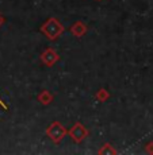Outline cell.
Here are the masks:
<instances>
[{
    "label": "cell",
    "mask_w": 153,
    "mask_h": 155,
    "mask_svg": "<svg viewBox=\"0 0 153 155\" xmlns=\"http://www.w3.org/2000/svg\"><path fill=\"white\" fill-rule=\"evenodd\" d=\"M0 105H2V107H3V108H4V109H8V107L5 105L4 103H3V100H2V99H0Z\"/></svg>",
    "instance_id": "cell-10"
},
{
    "label": "cell",
    "mask_w": 153,
    "mask_h": 155,
    "mask_svg": "<svg viewBox=\"0 0 153 155\" xmlns=\"http://www.w3.org/2000/svg\"><path fill=\"white\" fill-rule=\"evenodd\" d=\"M88 134H89L88 130H87L80 121H77V123L68 131V135L71 136L72 140H73L75 143H82L84 139L88 136Z\"/></svg>",
    "instance_id": "cell-3"
},
{
    "label": "cell",
    "mask_w": 153,
    "mask_h": 155,
    "mask_svg": "<svg viewBox=\"0 0 153 155\" xmlns=\"http://www.w3.org/2000/svg\"><path fill=\"white\" fill-rule=\"evenodd\" d=\"M4 22H5L4 16H3V15H0V27H2V26H3V25H4Z\"/></svg>",
    "instance_id": "cell-9"
},
{
    "label": "cell",
    "mask_w": 153,
    "mask_h": 155,
    "mask_svg": "<svg viewBox=\"0 0 153 155\" xmlns=\"http://www.w3.org/2000/svg\"><path fill=\"white\" fill-rule=\"evenodd\" d=\"M46 135L50 138L53 143H60L67 136V130L64 128L60 121H53L49 127L46 128Z\"/></svg>",
    "instance_id": "cell-2"
},
{
    "label": "cell",
    "mask_w": 153,
    "mask_h": 155,
    "mask_svg": "<svg viewBox=\"0 0 153 155\" xmlns=\"http://www.w3.org/2000/svg\"><path fill=\"white\" fill-rule=\"evenodd\" d=\"M99 154H102V155H103V154H116V151L113 148L111 144H109V143H107V144H103V147L99 150Z\"/></svg>",
    "instance_id": "cell-8"
},
{
    "label": "cell",
    "mask_w": 153,
    "mask_h": 155,
    "mask_svg": "<svg viewBox=\"0 0 153 155\" xmlns=\"http://www.w3.org/2000/svg\"><path fill=\"white\" fill-rule=\"evenodd\" d=\"M41 59L46 66H53V65L60 59V55L57 54V51L53 49V47H47V49L41 54Z\"/></svg>",
    "instance_id": "cell-4"
},
{
    "label": "cell",
    "mask_w": 153,
    "mask_h": 155,
    "mask_svg": "<svg viewBox=\"0 0 153 155\" xmlns=\"http://www.w3.org/2000/svg\"><path fill=\"white\" fill-rule=\"evenodd\" d=\"M38 101H40L42 105H47V104H50L53 101V94L49 91H42L38 94Z\"/></svg>",
    "instance_id": "cell-6"
},
{
    "label": "cell",
    "mask_w": 153,
    "mask_h": 155,
    "mask_svg": "<svg viewBox=\"0 0 153 155\" xmlns=\"http://www.w3.org/2000/svg\"><path fill=\"white\" fill-rule=\"evenodd\" d=\"M71 32H72V35H75V37L82 38L87 32V26L84 25L83 22H76V23H73V26L71 27Z\"/></svg>",
    "instance_id": "cell-5"
},
{
    "label": "cell",
    "mask_w": 153,
    "mask_h": 155,
    "mask_svg": "<svg viewBox=\"0 0 153 155\" xmlns=\"http://www.w3.org/2000/svg\"><path fill=\"white\" fill-rule=\"evenodd\" d=\"M41 32L49 41H54L64 32V26H62L61 22H60L58 19H56V18H49V19L41 26Z\"/></svg>",
    "instance_id": "cell-1"
},
{
    "label": "cell",
    "mask_w": 153,
    "mask_h": 155,
    "mask_svg": "<svg viewBox=\"0 0 153 155\" xmlns=\"http://www.w3.org/2000/svg\"><path fill=\"white\" fill-rule=\"evenodd\" d=\"M110 97V93L106 91L104 88H102V89H99L98 91V93H96V99L99 100V101H102V103H104L107 99Z\"/></svg>",
    "instance_id": "cell-7"
}]
</instances>
